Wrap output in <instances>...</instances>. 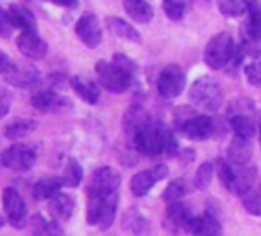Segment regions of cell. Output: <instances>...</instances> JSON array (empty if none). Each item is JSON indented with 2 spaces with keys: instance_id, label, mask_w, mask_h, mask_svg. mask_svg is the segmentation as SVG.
<instances>
[{
  "instance_id": "obj_6",
  "label": "cell",
  "mask_w": 261,
  "mask_h": 236,
  "mask_svg": "<svg viewBox=\"0 0 261 236\" xmlns=\"http://www.w3.org/2000/svg\"><path fill=\"white\" fill-rule=\"evenodd\" d=\"M254 116H256L254 103L249 98H238L233 103H229L227 123H229V128L233 130V134L237 137H244V139L254 137V134L258 132Z\"/></svg>"
},
{
  "instance_id": "obj_19",
  "label": "cell",
  "mask_w": 261,
  "mask_h": 236,
  "mask_svg": "<svg viewBox=\"0 0 261 236\" xmlns=\"http://www.w3.org/2000/svg\"><path fill=\"white\" fill-rule=\"evenodd\" d=\"M251 139H244V137H237L231 141L229 147H227V160L234 165H247L249 160L252 156V146H251Z\"/></svg>"
},
{
  "instance_id": "obj_33",
  "label": "cell",
  "mask_w": 261,
  "mask_h": 236,
  "mask_svg": "<svg viewBox=\"0 0 261 236\" xmlns=\"http://www.w3.org/2000/svg\"><path fill=\"white\" fill-rule=\"evenodd\" d=\"M164 13L171 21H181L187 14V2L185 0H164Z\"/></svg>"
},
{
  "instance_id": "obj_13",
  "label": "cell",
  "mask_w": 261,
  "mask_h": 236,
  "mask_svg": "<svg viewBox=\"0 0 261 236\" xmlns=\"http://www.w3.org/2000/svg\"><path fill=\"white\" fill-rule=\"evenodd\" d=\"M75 34L87 48L100 46L101 39H103V31H101L100 20H98L96 14L93 13L82 14L79 18V21L75 23Z\"/></svg>"
},
{
  "instance_id": "obj_3",
  "label": "cell",
  "mask_w": 261,
  "mask_h": 236,
  "mask_svg": "<svg viewBox=\"0 0 261 236\" xmlns=\"http://www.w3.org/2000/svg\"><path fill=\"white\" fill-rule=\"evenodd\" d=\"M174 128L192 141H204L215 135V121L213 117L196 112L190 107H179L174 110Z\"/></svg>"
},
{
  "instance_id": "obj_26",
  "label": "cell",
  "mask_w": 261,
  "mask_h": 236,
  "mask_svg": "<svg viewBox=\"0 0 261 236\" xmlns=\"http://www.w3.org/2000/svg\"><path fill=\"white\" fill-rule=\"evenodd\" d=\"M247 14H249V18H247V25H245V29H244V38L259 41L261 39V4L249 2Z\"/></svg>"
},
{
  "instance_id": "obj_11",
  "label": "cell",
  "mask_w": 261,
  "mask_h": 236,
  "mask_svg": "<svg viewBox=\"0 0 261 236\" xmlns=\"http://www.w3.org/2000/svg\"><path fill=\"white\" fill-rule=\"evenodd\" d=\"M2 208L7 217V222L16 229H23L27 226V204L16 189L7 187L2 192Z\"/></svg>"
},
{
  "instance_id": "obj_40",
  "label": "cell",
  "mask_w": 261,
  "mask_h": 236,
  "mask_svg": "<svg viewBox=\"0 0 261 236\" xmlns=\"http://www.w3.org/2000/svg\"><path fill=\"white\" fill-rule=\"evenodd\" d=\"M57 7H64V9H76L79 7V0H50Z\"/></svg>"
},
{
  "instance_id": "obj_20",
  "label": "cell",
  "mask_w": 261,
  "mask_h": 236,
  "mask_svg": "<svg viewBox=\"0 0 261 236\" xmlns=\"http://www.w3.org/2000/svg\"><path fill=\"white\" fill-rule=\"evenodd\" d=\"M71 87L80 98L84 99L89 105H96L100 101V87H98L96 82H93L91 78H86V76H73L71 78Z\"/></svg>"
},
{
  "instance_id": "obj_38",
  "label": "cell",
  "mask_w": 261,
  "mask_h": 236,
  "mask_svg": "<svg viewBox=\"0 0 261 236\" xmlns=\"http://www.w3.org/2000/svg\"><path fill=\"white\" fill-rule=\"evenodd\" d=\"M27 226H29V231H31L32 236H39V233L45 229L46 220L43 219V215H34L31 220H27Z\"/></svg>"
},
{
  "instance_id": "obj_39",
  "label": "cell",
  "mask_w": 261,
  "mask_h": 236,
  "mask_svg": "<svg viewBox=\"0 0 261 236\" xmlns=\"http://www.w3.org/2000/svg\"><path fill=\"white\" fill-rule=\"evenodd\" d=\"M64 231H62V226L59 224V220H52V222H46L45 229L39 233V236H62Z\"/></svg>"
},
{
  "instance_id": "obj_5",
  "label": "cell",
  "mask_w": 261,
  "mask_h": 236,
  "mask_svg": "<svg viewBox=\"0 0 261 236\" xmlns=\"http://www.w3.org/2000/svg\"><path fill=\"white\" fill-rule=\"evenodd\" d=\"M217 176L231 194L242 195L256 183V171L247 165H234L229 160L217 158Z\"/></svg>"
},
{
  "instance_id": "obj_42",
  "label": "cell",
  "mask_w": 261,
  "mask_h": 236,
  "mask_svg": "<svg viewBox=\"0 0 261 236\" xmlns=\"http://www.w3.org/2000/svg\"><path fill=\"white\" fill-rule=\"evenodd\" d=\"M4 224H6V220H4V217H0V229L4 227Z\"/></svg>"
},
{
  "instance_id": "obj_36",
  "label": "cell",
  "mask_w": 261,
  "mask_h": 236,
  "mask_svg": "<svg viewBox=\"0 0 261 236\" xmlns=\"http://www.w3.org/2000/svg\"><path fill=\"white\" fill-rule=\"evenodd\" d=\"M244 73H245V78L249 80L251 86L261 87V61L249 62L244 68Z\"/></svg>"
},
{
  "instance_id": "obj_25",
  "label": "cell",
  "mask_w": 261,
  "mask_h": 236,
  "mask_svg": "<svg viewBox=\"0 0 261 236\" xmlns=\"http://www.w3.org/2000/svg\"><path fill=\"white\" fill-rule=\"evenodd\" d=\"M156 181H160V179H158V176L155 174L153 169L151 171L137 172L130 181V190H132V194L137 195V197H144L146 194H149V190L153 189V185H155Z\"/></svg>"
},
{
  "instance_id": "obj_24",
  "label": "cell",
  "mask_w": 261,
  "mask_h": 236,
  "mask_svg": "<svg viewBox=\"0 0 261 236\" xmlns=\"http://www.w3.org/2000/svg\"><path fill=\"white\" fill-rule=\"evenodd\" d=\"M64 187V181L59 176H50V178H43L32 187V195L38 201H50L55 194H59L61 189Z\"/></svg>"
},
{
  "instance_id": "obj_22",
  "label": "cell",
  "mask_w": 261,
  "mask_h": 236,
  "mask_svg": "<svg viewBox=\"0 0 261 236\" xmlns=\"http://www.w3.org/2000/svg\"><path fill=\"white\" fill-rule=\"evenodd\" d=\"M107 29H109L114 36H117V38H121V39H126V41H132V43H141V34L137 32V29L119 16L107 18Z\"/></svg>"
},
{
  "instance_id": "obj_16",
  "label": "cell",
  "mask_w": 261,
  "mask_h": 236,
  "mask_svg": "<svg viewBox=\"0 0 261 236\" xmlns=\"http://www.w3.org/2000/svg\"><path fill=\"white\" fill-rule=\"evenodd\" d=\"M48 212L54 217V220L68 222L73 217V212H75V197L64 194V192H59L48 201Z\"/></svg>"
},
{
  "instance_id": "obj_15",
  "label": "cell",
  "mask_w": 261,
  "mask_h": 236,
  "mask_svg": "<svg viewBox=\"0 0 261 236\" xmlns=\"http://www.w3.org/2000/svg\"><path fill=\"white\" fill-rule=\"evenodd\" d=\"M16 46L18 51L31 61H41L48 54V45L45 39L39 38L38 32H21L16 38Z\"/></svg>"
},
{
  "instance_id": "obj_23",
  "label": "cell",
  "mask_w": 261,
  "mask_h": 236,
  "mask_svg": "<svg viewBox=\"0 0 261 236\" xmlns=\"http://www.w3.org/2000/svg\"><path fill=\"white\" fill-rule=\"evenodd\" d=\"M123 7L128 16L137 23H149L155 16L148 0H123Z\"/></svg>"
},
{
  "instance_id": "obj_2",
  "label": "cell",
  "mask_w": 261,
  "mask_h": 236,
  "mask_svg": "<svg viewBox=\"0 0 261 236\" xmlns=\"http://www.w3.org/2000/svg\"><path fill=\"white\" fill-rule=\"evenodd\" d=\"M128 141L139 153L146 156H160V154H174L178 142H176L172 132L164 123L146 119L142 124H139L130 135Z\"/></svg>"
},
{
  "instance_id": "obj_37",
  "label": "cell",
  "mask_w": 261,
  "mask_h": 236,
  "mask_svg": "<svg viewBox=\"0 0 261 236\" xmlns=\"http://www.w3.org/2000/svg\"><path fill=\"white\" fill-rule=\"evenodd\" d=\"M11 105H13V94L6 87L0 86V119H4L9 114Z\"/></svg>"
},
{
  "instance_id": "obj_43",
  "label": "cell",
  "mask_w": 261,
  "mask_h": 236,
  "mask_svg": "<svg viewBox=\"0 0 261 236\" xmlns=\"http://www.w3.org/2000/svg\"><path fill=\"white\" fill-rule=\"evenodd\" d=\"M259 144H261V119H259Z\"/></svg>"
},
{
  "instance_id": "obj_7",
  "label": "cell",
  "mask_w": 261,
  "mask_h": 236,
  "mask_svg": "<svg viewBox=\"0 0 261 236\" xmlns=\"http://www.w3.org/2000/svg\"><path fill=\"white\" fill-rule=\"evenodd\" d=\"M94 71H96V76L100 80V86L112 94L126 93L130 89L132 82H134V75H135L134 71L123 68L117 62L105 61V59L96 62Z\"/></svg>"
},
{
  "instance_id": "obj_35",
  "label": "cell",
  "mask_w": 261,
  "mask_h": 236,
  "mask_svg": "<svg viewBox=\"0 0 261 236\" xmlns=\"http://www.w3.org/2000/svg\"><path fill=\"white\" fill-rule=\"evenodd\" d=\"M14 29H16V25H14L9 9H4L0 6V38H11Z\"/></svg>"
},
{
  "instance_id": "obj_41",
  "label": "cell",
  "mask_w": 261,
  "mask_h": 236,
  "mask_svg": "<svg viewBox=\"0 0 261 236\" xmlns=\"http://www.w3.org/2000/svg\"><path fill=\"white\" fill-rule=\"evenodd\" d=\"M11 61H13V59H11L9 55H6L2 50H0V75H2V73L6 71L7 68H9Z\"/></svg>"
},
{
  "instance_id": "obj_12",
  "label": "cell",
  "mask_w": 261,
  "mask_h": 236,
  "mask_svg": "<svg viewBox=\"0 0 261 236\" xmlns=\"http://www.w3.org/2000/svg\"><path fill=\"white\" fill-rule=\"evenodd\" d=\"M36 149L32 146H25V144H14V146L7 147L0 156V164L6 169L14 172H25L29 169L34 167L36 164Z\"/></svg>"
},
{
  "instance_id": "obj_18",
  "label": "cell",
  "mask_w": 261,
  "mask_h": 236,
  "mask_svg": "<svg viewBox=\"0 0 261 236\" xmlns=\"http://www.w3.org/2000/svg\"><path fill=\"white\" fill-rule=\"evenodd\" d=\"M190 233L194 236H222V226L212 213L194 217V222L190 226Z\"/></svg>"
},
{
  "instance_id": "obj_4",
  "label": "cell",
  "mask_w": 261,
  "mask_h": 236,
  "mask_svg": "<svg viewBox=\"0 0 261 236\" xmlns=\"http://www.w3.org/2000/svg\"><path fill=\"white\" fill-rule=\"evenodd\" d=\"M237 59H240V51L229 32H219L210 39L204 48V62L210 69H215V71L227 68Z\"/></svg>"
},
{
  "instance_id": "obj_28",
  "label": "cell",
  "mask_w": 261,
  "mask_h": 236,
  "mask_svg": "<svg viewBox=\"0 0 261 236\" xmlns=\"http://www.w3.org/2000/svg\"><path fill=\"white\" fill-rule=\"evenodd\" d=\"M123 227L134 234H141L142 231L148 229V219L137 208H130L123 215Z\"/></svg>"
},
{
  "instance_id": "obj_27",
  "label": "cell",
  "mask_w": 261,
  "mask_h": 236,
  "mask_svg": "<svg viewBox=\"0 0 261 236\" xmlns=\"http://www.w3.org/2000/svg\"><path fill=\"white\" fill-rule=\"evenodd\" d=\"M240 197H242V206H244L251 215L261 217V185L258 181L249 190H245Z\"/></svg>"
},
{
  "instance_id": "obj_14",
  "label": "cell",
  "mask_w": 261,
  "mask_h": 236,
  "mask_svg": "<svg viewBox=\"0 0 261 236\" xmlns=\"http://www.w3.org/2000/svg\"><path fill=\"white\" fill-rule=\"evenodd\" d=\"M31 103L39 112H61L64 109H69V99L64 98L54 89H36L31 98Z\"/></svg>"
},
{
  "instance_id": "obj_29",
  "label": "cell",
  "mask_w": 261,
  "mask_h": 236,
  "mask_svg": "<svg viewBox=\"0 0 261 236\" xmlns=\"http://www.w3.org/2000/svg\"><path fill=\"white\" fill-rule=\"evenodd\" d=\"M84 176V169L82 165L79 164V160L75 158H68L64 165V171H62V181H64V187H69V189H75V187L80 185Z\"/></svg>"
},
{
  "instance_id": "obj_31",
  "label": "cell",
  "mask_w": 261,
  "mask_h": 236,
  "mask_svg": "<svg viewBox=\"0 0 261 236\" xmlns=\"http://www.w3.org/2000/svg\"><path fill=\"white\" fill-rule=\"evenodd\" d=\"M217 6L224 16H242L249 9L247 0H217Z\"/></svg>"
},
{
  "instance_id": "obj_30",
  "label": "cell",
  "mask_w": 261,
  "mask_h": 236,
  "mask_svg": "<svg viewBox=\"0 0 261 236\" xmlns=\"http://www.w3.org/2000/svg\"><path fill=\"white\" fill-rule=\"evenodd\" d=\"M38 124L34 121H29V119H18V121H13L11 124L6 126V137L9 141H18V139H23L25 135H29L31 132L36 130Z\"/></svg>"
},
{
  "instance_id": "obj_9",
  "label": "cell",
  "mask_w": 261,
  "mask_h": 236,
  "mask_svg": "<svg viewBox=\"0 0 261 236\" xmlns=\"http://www.w3.org/2000/svg\"><path fill=\"white\" fill-rule=\"evenodd\" d=\"M4 80L16 89H38L41 86V73L27 62L11 61L9 68L2 73Z\"/></svg>"
},
{
  "instance_id": "obj_17",
  "label": "cell",
  "mask_w": 261,
  "mask_h": 236,
  "mask_svg": "<svg viewBox=\"0 0 261 236\" xmlns=\"http://www.w3.org/2000/svg\"><path fill=\"white\" fill-rule=\"evenodd\" d=\"M194 217L190 208L187 204H183L181 201H174L167 206V213H165V219L171 224V227H176V229H185L190 231V226L194 222Z\"/></svg>"
},
{
  "instance_id": "obj_34",
  "label": "cell",
  "mask_w": 261,
  "mask_h": 236,
  "mask_svg": "<svg viewBox=\"0 0 261 236\" xmlns=\"http://www.w3.org/2000/svg\"><path fill=\"white\" fill-rule=\"evenodd\" d=\"M213 174H215V169H213V164L212 162H204L196 172V178H194V187L197 190H204L210 187L213 179Z\"/></svg>"
},
{
  "instance_id": "obj_21",
  "label": "cell",
  "mask_w": 261,
  "mask_h": 236,
  "mask_svg": "<svg viewBox=\"0 0 261 236\" xmlns=\"http://www.w3.org/2000/svg\"><path fill=\"white\" fill-rule=\"evenodd\" d=\"M9 13L16 29H20L21 32H38V21L29 7L20 6V4H11Z\"/></svg>"
},
{
  "instance_id": "obj_32",
  "label": "cell",
  "mask_w": 261,
  "mask_h": 236,
  "mask_svg": "<svg viewBox=\"0 0 261 236\" xmlns=\"http://www.w3.org/2000/svg\"><path fill=\"white\" fill-rule=\"evenodd\" d=\"M187 192H189L187 181L181 178H178V179H174V181L169 183L162 197H164V201L167 202V204H171V202H174V201H181V197L187 194Z\"/></svg>"
},
{
  "instance_id": "obj_1",
  "label": "cell",
  "mask_w": 261,
  "mask_h": 236,
  "mask_svg": "<svg viewBox=\"0 0 261 236\" xmlns=\"http://www.w3.org/2000/svg\"><path fill=\"white\" fill-rule=\"evenodd\" d=\"M121 176L112 167H100L93 172L87 185V224L107 231L112 226L119 201Z\"/></svg>"
},
{
  "instance_id": "obj_8",
  "label": "cell",
  "mask_w": 261,
  "mask_h": 236,
  "mask_svg": "<svg viewBox=\"0 0 261 236\" xmlns=\"http://www.w3.org/2000/svg\"><path fill=\"white\" fill-rule=\"evenodd\" d=\"M189 99L196 109L204 112H217L224 103V91L219 82L210 76H201L190 86Z\"/></svg>"
},
{
  "instance_id": "obj_10",
  "label": "cell",
  "mask_w": 261,
  "mask_h": 236,
  "mask_svg": "<svg viewBox=\"0 0 261 236\" xmlns=\"http://www.w3.org/2000/svg\"><path fill=\"white\" fill-rule=\"evenodd\" d=\"M187 86V75L183 71L181 66L178 64H169L165 66L164 69L160 71L156 80V91L162 98H178L179 94L183 93Z\"/></svg>"
}]
</instances>
